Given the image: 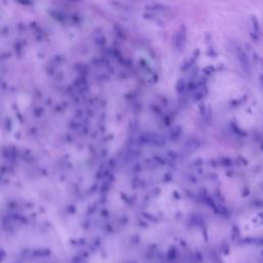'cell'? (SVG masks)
Returning a JSON list of instances; mask_svg holds the SVG:
<instances>
[{
	"label": "cell",
	"mask_w": 263,
	"mask_h": 263,
	"mask_svg": "<svg viewBox=\"0 0 263 263\" xmlns=\"http://www.w3.org/2000/svg\"><path fill=\"white\" fill-rule=\"evenodd\" d=\"M235 53H236V58H238V61H239L242 69L245 70L246 72H250L251 64H250L249 59H248V55H246L245 51H244V50L240 49V47H236Z\"/></svg>",
	"instance_id": "cell-1"
},
{
	"label": "cell",
	"mask_w": 263,
	"mask_h": 263,
	"mask_svg": "<svg viewBox=\"0 0 263 263\" xmlns=\"http://www.w3.org/2000/svg\"><path fill=\"white\" fill-rule=\"evenodd\" d=\"M259 34H260V26H259V22L256 17L251 18V36L253 37V39L257 40Z\"/></svg>",
	"instance_id": "cell-2"
}]
</instances>
